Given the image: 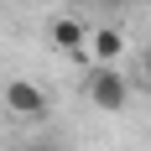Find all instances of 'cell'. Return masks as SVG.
Instances as JSON below:
<instances>
[{
  "mask_svg": "<svg viewBox=\"0 0 151 151\" xmlns=\"http://www.w3.org/2000/svg\"><path fill=\"white\" fill-rule=\"evenodd\" d=\"M83 94H89V104L104 109V115H115V109L130 104V83H125V73H115V63H94L89 78H83Z\"/></svg>",
  "mask_w": 151,
  "mask_h": 151,
  "instance_id": "6da1fadb",
  "label": "cell"
},
{
  "mask_svg": "<svg viewBox=\"0 0 151 151\" xmlns=\"http://www.w3.org/2000/svg\"><path fill=\"white\" fill-rule=\"evenodd\" d=\"M0 99H5V109H11V115H21V120H42L47 104H52V99H47V89H42V83H31V78H11V83L0 89Z\"/></svg>",
  "mask_w": 151,
  "mask_h": 151,
  "instance_id": "7a4b0ae2",
  "label": "cell"
},
{
  "mask_svg": "<svg viewBox=\"0 0 151 151\" xmlns=\"http://www.w3.org/2000/svg\"><path fill=\"white\" fill-rule=\"evenodd\" d=\"M83 52H89L94 63H120V58H125V37H120L115 26H94L89 42H83Z\"/></svg>",
  "mask_w": 151,
  "mask_h": 151,
  "instance_id": "3957f363",
  "label": "cell"
},
{
  "mask_svg": "<svg viewBox=\"0 0 151 151\" xmlns=\"http://www.w3.org/2000/svg\"><path fill=\"white\" fill-rule=\"evenodd\" d=\"M47 37H52V47H58V52H83L89 26H83V21H73V16H58V21L47 26Z\"/></svg>",
  "mask_w": 151,
  "mask_h": 151,
  "instance_id": "277c9868",
  "label": "cell"
},
{
  "mask_svg": "<svg viewBox=\"0 0 151 151\" xmlns=\"http://www.w3.org/2000/svg\"><path fill=\"white\" fill-rule=\"evenodd\" d=\"M141 83H146V89H151V47H146V52H141Z\"/></svg>",
  "mask_w": 151,
  "mask_h": 151,
  "instance_id": "5b68a950",
  "label": "cell"
},
{
  "mask_svg": "<svg viewBox=\"0 0 151 151\" xmlns=\"http://www.w3.org/2000/svg\"><path fill=\"white\" fill-rule=\"evenodd\" d=\"M63 5H94V0H63Z\"/></svg>",
  "mask_w": 151,
  "mask_h": 151,
  "instance_id": "8992f818",
  "label": "cell"
},
{
  "mask_svg": "<svg viewBox=\"0 0 151 151\" xmlns=\"http://www.w3.org/2000/svg\"><path fill=\"white\" fill-rule=\"evenodd\" d=\"M31 151H52V146H31Z\"/></svg>",
  "mask_w": 151,
  "mask_h": 151,
  "instance_id": "52a82bcc",
  "label": "cell"
}]
</instances>
